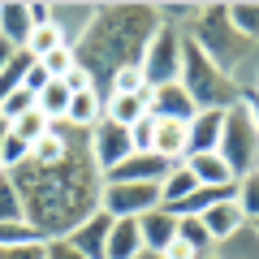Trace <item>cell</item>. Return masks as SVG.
Listing matches in <instances>:
<instances>
[{"mask_svg": "<svg viewBox=\"0 0 259 259\" xmlns=\"http://www.w3.org/2000/svg\"><path fill=\"white\" fill-rule=\"evenodd\" d=\"M13 56H18V48H13L9 39H0V74L9 69V61H13Z\"/></svg>", "mask_w": 259, "mask_h": 259, "instance_id": "40", "label": "cell"}, {"mask_svg": "<svg viewBox=\"0 0 259 259\" xmlns=\"http://www.w3.org/2000/svg\"><path fill=\"white\" fill-rule=\"evenodd\" d=\"M69 100H74V91H69L61 78H52V82H48L44 91L35 95V108H39V112H44V117L56 125V121H65V112H69Z\"/></svg>", "mask_w": 259, "mask_h": 259, "instance_id": "23", "label": "cell"}, {"mask_svg": "<svg viewBox=\"0 0 259 259\" xmlns=\"http://www.w3.org/2000/svg\"><path fill=\"white\" fill-rule=\"evenodd\" d=\"M108 229H112V216H104V212H95V216H87L82 225H78L74 233H69V246L78 250L82 259H104V246H108Z\"/></svg>", "mask_w": 259, "mask_h": 259, "instance_id": "12", "label": "cell"}, {"mask_svg": "<svg viewBox=\"0 0 259 259\" xmlns=\"http://www.w3.org/2000/svg\"><path fill=\"white\" fill-rule=\"evenodd\" d=\"M216 156L229 164L233 182L259 173V130L250 125V117H246L242 104H233V108L225 112V130H221V147H216Z\"/></svg>", "mask_w": 259, "mask_h": 259, "instance_id": "5", "label": "cell"}, {"mask_svg": "<svg viewBox=\"0 0 259 259\" xmlns=\"http://www.w3.org/2000/svg\"><path fill=\"white\" fill-rule=\"evenodd\" d=\"M30 160V143H22L18 134L9 130V139H5V147H0V168L5 173H13V168H22Z\"/></svg>", "mask_w": 259, "mask_h": 259, "instance_id": "32", "label": "cell"}, {"mask_svg": "<svg viewBox=\"0 0 259 259\" xmlns=\"http://www.w3.org/2000/svg\"><path fill=\"white\" fill-rule=\"evenodd\" d=\"M9 221H26V212H22V194L13 186V177L0 173V225H9Z\"/></svg>", "mask_w": 259, "mask_h": 259, "instance_id": "28", "label": "cell"}, {"mask_svg": "<svg viewBox=\"0 0 259 259\" xmlns=\"http://www.w3.org/2000/svg\"><path fill=\"white\" fill-rule=\"evenodd\" d=\"M168 160H160L156 151H134V156H125L117 168H108L104 173V182H143V186H160L168 177Z\"/></svg>", "mask_w": 259, "mask_h": 259, "instance_id": "9", "label": "cell"}, {"mask_svg": "<svg viewBox=\"0 0 259 259\" xmlns=\"http://www.w3.org/2000/svg\"><path fill=\"white\" fill-rule=\"evenodd\" d=\"M221 130H225V112L216 108H199L186 121V156H207L221 147Z\"/></svg>", "mask_w": 259, "mask_h": 259, "instance_id": "10", "label": "cell"}, {"mask_svg": "<svg viewBox=\"0 0 259 259\" xmlns=\"http://www.w3.org/2000/svg\"><path fill=\"white\" fill-rule=\"evenodd\" d=\"M61 44H69V39H65L61 30L52 26V22H44V26H35V30H30V39L22 44V52H26L30 61H44V56H48V52H56Z\"/></svg>", "mask_w": 259, "mask_h": 259, "instance_id": "25", "label": "cell"}, {"mask_svg": "<svg viewBox=\"0 0 259 259\" xmlns=\"http://www.w3.org/2000/svg\"><path fill=\"white\" fill-rule=\"evenodd\" d=\"M147 100H151V91H143V95H112V100H104V117L112 121V125H139L143 117H147Z\"/></svg>", "mask_w": 259, "mask_h": 259, "instance_id": "18", "label": "cell"}, {"mask_svg": "<svg viewBox=\"0 0 259 259\" xmlns=\"http://www.w3.org/2000/svg\"><path fill=\"white\" fill-rule=\"evenodd\" d=\"M242 108H246V117H250V125L259 130V91H242Z\"/></svg>", "mask_w": 259, "mask_h": 259, "instance_id": "39", "label": "cell"}, {"mask_svg": "<svg viewBox=\"0 0 259 259\" xmlns=\"http://www.w3.org/2000/svg\"><path fill=\"white\" fill-rule=\"evenodd\" d=\"M186 168L194 173V182H199V186H229L233 182L229 164H225L216 151H207V156H186Z\"/></svg>", "mask_w": 259, "mask_h": 259, "instance_id": "21", "label": "cell"}, {"mask_svg": "<svg viewBox=\"0 0 259 259\" xmlns=\"http://www.w3.org/2000/svg\"><path fill=\"white\" fill-rule=\"evenodd\" d=\"M44 259H82V255H78V250L69 246L65 238H52V242L44 246Z\"/></svg>", "mask_w": 259, "mask_h": 259, "instance_id": "38", "label": "cell"}, {"mask_svg": "<svg viewBox=\"0 0 259 259\" xmlns=\"http://www.w3.org/2000/svg\"><path fill=\"white\" fill-rule=\"evenodd\" d=\"M143 91H151L147 78H143V65H125V69H117V74H112L108 95H104V100H112V95H143Z\"/></svg>", "mask_w": 259, "mask_h": 259, "instance_id": "27", "label": "cell"}, {"mask_svg": "<svg viewBox=\"0 0 259 259\" xmlns=\"http://www.w3.org/2000/svg\"><path fill=\"white\" fill-rule=\"evenodd\" d=\"M35 22H30V5H0V39H9L22 52V44L30 39Z\"/></svg>", "mask_w": 259, "mask_h": 259, "instance_id": "19", "label": "cell"}, {"mask_svg": "<svg viewBox=\"0 0 259 259\" xmlns=\"http://www.w3.org/2000/svg\"><path fill=\"white\" fill-rule=\"evenodd\" d=\"M48 82H52V78H48V69H44L39 61H30V65H26V78H22V87H26L30 95H39Z\"/></svg>", "mask_w": 259, "mask_h": 259, "instance_id": "37", "label": "cell"}, {"mask_svg": "<svg viewBox=\"0 0 259 259\" xmlns=\"http://www.w3.org/2000/svg\"><path fill=\"white\" fill-rule=\"evenodd\" d=\"M30 108H35V95H30L26 87H18V91H13L9 100L0 104V117H5V121H9V125H13V121H18V117H26Z\"/></svg>", "mask_w": 259, "mask_h": 259, "instance_id": "33", "label": "cell"}, {"mask_svg": "<svg viewBox=\"0 0 259 259\" xmlns=\"http://www.w3.org/2000/svg\"><path fill=\"white\" fill-rule=\"evenodd\" d=\"M182 39H186L182 30L164 26V22H160V30L147 39V48H143V78H147L151 91L182 78Z\"/></svg>", "mask_w": 259, "mask_h": 259, "instance_id": "6", "label": "cell"}, {"mask_svg": "<svg viewBox=\"0 0 259 259\" xmlns=\"http://www.w3.org/2000/svg\"><path fill=\"white\" fill-rule=\"evenodd\" d=\"M151 151L168 164L186 160V121H156V139H151Z\"/></svg>", "mask_w": 259, "mask_h": 259, "instance_id": "17", "label": "cell"}, {"mask_svg": "<svg viewBox=\"0 0 259 259\" xmlns=\"http://www.w3.org/2000/svg\"><path fill=\"white\" fill-rule=\"evenodd\" d=\"M255 91H259V87H255Z\"/></svg>", "mask_w": 259, "mask_h": 259, "instance_id": "44", "label": "cell"}, {"mask_svg": "<svg viewBox=\"0 0 259 259\" xmlns=\"http://www.w3.org/2000/svg\"><path fill=\"white\" fill-rule=\"evenodd\" d=\"M177 82H182V91L194 100V108L229 112L233 104L242 100L238 82H233L225 69H216V65L199 52V44H190V39H182V78H177Z\"/></svg>", "mask_w": 259, "mask_h": 259, "instance_id": "4", "label": "cell"}, {"mask_svg": "<svg viewBox=\"0 0 259 259\" xmlns=\"http://www.w3.org/2000/svg\"><path fill=\"white\" fill-rule=\"evenodd\" d=\"M151 139H156V117H143L139 125H130V143H134V151H151Z\"/></svg>", "mask_w": 259, "mask_h": 259, "instance_id": "35", "label": "cell"}, {"mask_svg": "<svg viewBox=\"0 0 259 259\" xmlns=\"http://www.w3.org/2000/svg\"><path fill=\"white\" fill-rule=\"evenodd\" d=\"M139 233H143V250H147V255H160V250L177 238V216L168 212V207H151V212L139 216Z\"/></svg>", "mask_w": 259, "mask_h": 259, "instance_id": "13", "label": "cell"}, {"mask_svg": "<svg viewBox=\"0 0 259 259\" xmlns=\"http://www.w3.org/2000/svg\"><path fill=\"white\" fill-rule=\"evenodd\" d=\"M65 121H74L78 130H95L104 121V95L100 91H82L69 100V112H65Z\"/></svg>", "mask_w": 259, "mask_h": 259, "instance_id": "22", "label": "cell"}, {"mask_svg": "<svg viewBox=\"0 0 259 259\" xmlns=\"http://www.w3.org/2000/svg\"><path fill=\"white\" fill-rule=\"evenodd\" d=\"M199 190V182H194V173L186 168V160H177L173 168H168V177L160 182V207H168V212H177V203H186L190 194Z\"/></svg>", "mask_w": 259, "mask_h": 259, "instance_id": "16", "label": "cell"}, {"mask_svg": "<svg viewBox=\"0 0 259 259\" xmlns=\"http://www.w3.org/2000/svg\"><path fill=\"white\" fill-rule=\"evenodd\" d=\"M44 233L35 229L30 221H9L0 225V250H18V246H44Z\"/></svg>", "mask_w": 259, "mask_h": 259, "instance_id": "24", "label": "cell"}, {"mask_svg": "<svg viewBox=\"0 0 259 259\" xmlns=\"http://www.w3.org/2000/svg\"><path fill=\"white\" fill-rule=\"evenodd\" d=\"M229 22L242 39L259 44V5H229Z\"/></svg>", "mask_w": 259, "mask_h": 259, "instance_id": "29", "label": "cell"}, {"mask_svg": "<svg viewBox=\"0 0 259 259\" xmlns=\"http://www.w3.org/2000/svg\"><path fill=\"white\" fill-rule=\"evenodd\" d=\"M139 259H160V255H147V250H143V255H139Z\"/></svg>", "mask_w": 259, "mask_h": 259, "instance_id": "42", "label": "cell"}, {"mask_svg": "<svg viewBox=\"0 0 259 259\" xmlns=\"http://www.w3.org/2000/svg\"><path fill=\"white\" fill-rule=\"evenodd\" d=\"M61 160H69V139H65L61 130H48L44 139H35L30 143V164H39V168H52V164H61Z\"/></svg>", "mask_w": 259, "mask_h": 259, "instance_id": "20", "label": "cell"}, {"mask_svg": "<svg viewBox=\"0 0 259 259\" xmlns=\"http://www.w3.org/2000/svg\"><path fill=\"white\" fill-rule=\"evenodd\" d=\"M5 139H9V121L0 117V147H5Z\"/></svg>", "mask_w": 259, "mask_h": 259, "instance_id": "41", "label": "cell"}, {"mask_svg": "<svg viewBox=\"0 0 259 259\" xmlns=\"http://www.w3.org/2000/svg\"><path fill=\"white\" fill-rule=\"evenodd\" d=\"M160 207V186H143V182H104L100 190V212L112 221H139L143 212Z\"/></svg>", "mask_w": 259, "mask_h": 259, "instance_id": "7", "label": "cell"}, {"mask_svg": "<svg viewBox=\"0 0 259 259\" xmlns=\"http://www.w3.org/2000/svg\"><path fill=\"white\" fill-rule=\"evenodd\" d=\"M39 65L48 69V78H65L69 69H74V48H69V44H61L56 52H48V56H44Z\"/></svg>", "mask_w": 259, "mask_h": 259, "instance_id": "34", "label": "cell"}, {"mask_svg": "<svg viewBox=\"0 0 259 259\" xmlns=\"http://www.w3.org/2000/svg\"><path fill=\"white\" fill-rule=\"evenodd\" d=\"M177 238H182V242H186V246H190L199 259H203L207 250L216 246V242L207 238V229H203V221H199V216H177Z\"/></svg>", "mask_w": 259, "mask_h": 259, "instance_id": "26", "label": "cell"}, {"mask_svg": "<svg viewBox=\"0 0 259 259\" xmlns=\"http://www.w3.org/2000/svg\"><path fill=\"white\" fill-rule=\"evenodd\" d=\"M9 130H13V134H18L22 143H35V139H44L48 130H52V121H48V117H44V112H39V108H30L26 117H18V121H13Z\"/></svg>", "mask_w": 259, "mask_h": 259, "instance_id": "30", "label": "cell"}, {"mask_svg": "<svg viewBox=\"0 0 259 259\" xmlns=\"http://www.w3.org/2000/svg\"><path fill=\"white\" fill-rule=\"evenodd\" d=\"M160 30L156 5H100L87 35L74 44V61L91 74L95 91L108 95V82L125 65H143V48Z\"/></svg>", "mask_w": 259, "mask_h": 259, "instance_id": "2", "label": "cell"}, {"mask_svg": "<svg viewBox=\"0 0 259 259\" xmlns=\"http://www.w3.org/2000/svg\"><path fill=\"white\" fill-rule=\"evenodd\" d=\"M13 186L22 194V212L26 221L44 233L48 242L52 238H69L87 216L100 212V190H104V177L95 164L87 160H61L52 168H39V164H22L13 168Z\"/></svg>", "mask_w": 259, "mask_h": 259, "instance_id": "1", "label": "cell"}, {"mask_svg": "<svg viewBox=\"0 0 259 259\" xmlns=\"http://www.w3.org/2000/svg\"><path fill=\"white\" fill-rule=\"evenodd\" d=\"M147 112L156 121H190L199 108H194V100L182 91V82H168V87H156V91H151Z\"/></svg>", "mask_w": 259, "mask_h": 259, "instance_id": "11", "label": "cell"}, {"mask_svg": "<svg viewBox=\"0 0 259 259\" xmlns=\"http://www.w3.org/2000/svg\"><path fill=\"white\" fill-rule=\"evenodd\" d=\"M139 255H143L139 221H112V229H108V246H104V259H139Z\"/></svg>", "mask_w": 259, "mask_h": 259, "instance_id": "15", "label": "cell"}, {"mask_svg": "<svg viewBox=\"0 0 259 259\" xmlns=\"http://www.w3.org/2000/svg\"><path fill=\"white\" fill-rule=\"evenodd\" d=\"M255 233H259V225H255Z\"/></svg>", "mask_w": 259, "mask_h": 259, "instance_id": "43", "label": "cell"}, {"mask_svg": "<svg viewBox=\"0 0 259 259\" xmlns=\"http://www.w3.org/2000/svg\"><path fill=\"white\" fill-rule=\"evenodd\" d=\"M61 82L69 87V91H74V95H82V91H95V82H91V74H87V69H82V65H78V61H74V69H69V74H65Z\"/></svg>", "mask_w": 259, "mask_h": 259, "instance_id": "36", "label": "cell"}, {"mask_svg": "<svg viewBox=\"0 0 259 259\" xmlns=\"http://www.w3.org/2000/svg\"><path fill=\"white\" fill-rule=\"evenodd\" d=\"M186 39L199 44V52H203L216 69H225L229 78H233V69L250 56V48H255L250 39H242L238 30H233L229 5H199V18L190 22V35Z\"/></svg>", "mask_w": 259, "mask_h": 259, "instance_id": "3", "label": "cell"}, {"mask_svg": "<svg viewBox=\"0 0 259 259\" xmlns=\"http://www.w3.org/2000/svg\"><path fill=\"white\" fill-rule=\"evenodd\" d=\"M125 156H134V143H130V130L125 125H112L108 117L91 130V164L100 168V177L108 168H117Z\"/></svg>", "mask_w": 259, "mask_h": 259, "instance_id": "8", "label": "cell"}, {"mask_svg": "<svg viewBox=\"0 0 259 259\" xmlns=\"http://www.w3.org/2000/svg\"><path fill=\"white\" fill-rule=\"evenodd\" d=\"M238 207H242L246 221L259 225V173H250V177H242V182H238Z\"/></svg>", "mask_w": 259, "mask_h": 259, "instance_id": "31", "label": "cell"}, {"mask_svg": "<svg viewBox=\"0 0 259 259\" xmlns=\"http://www.w3.org/2000/svg\"><path fill=\"white\" fill-rule=\"evenodd\" d=\"M203 229H207V238L212 242H229L233 233L246 225V216H242V207H238V199H225V203H216V207H207L203 216Z\"/></svg>", "mask_w": 259, "mask_h": 259, "instance_id": "14", "label": "cell"}]
</instances>
